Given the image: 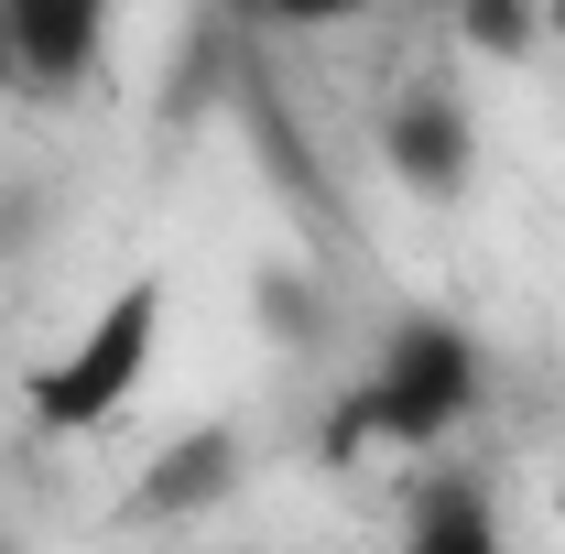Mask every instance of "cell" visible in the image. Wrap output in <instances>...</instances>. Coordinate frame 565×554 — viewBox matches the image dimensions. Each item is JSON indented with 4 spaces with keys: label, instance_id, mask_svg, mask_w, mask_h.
I'll return each mask as SVG.
<instances>
[{
    "label": "cell",
    "instance_id": "1",
    "mask_svg": "<svg viewBox=\"0 0 565 554\" xmlns=\"http://www.w3.org/2000/svg\"><path fill=\"white\" fill-rule=\"evenodd\" d=\"M479 403H490V348L457 316H392L381 348H370V370L327 414V468H359L370 446L435 457V446H457L479 424Z\"/></svg>",
    "mask_w": 565,
    "mask_h": 554
},
{
    "label": "cell",
    "instance_id": "2",
    "mask_svg": "<svg viewBox=\"0 0 565 554\" xmlns=\"http://www.w3.org/2000/svg\"><path fill=\"white\" fill-rule=\"evenodd\" d=\"M152 348H163V283L131 273L66 348H55V359H44V370H33V381H22L33 435H98V424L152 381Z\"/></svg>",
    "mask_w": 565,
    "mask_h": 554
},
{
    "label": "cell",
    "instance_id": "3",
    "mask_svg": "<svg viewBox=\"0 0 565 554\" xmlns=\"http://www.w3.org/2000/svg\"><path fill=\"white\" fill-rule=\"evenodd\" d=\"M381 174L424 196V207H457L468 185H479V109L446 87V76H424L403 87L392 109H381Z\"/></svg>",
    "mask_w": 565,
    "mask_h": 554
},
{
    "label": "cell",
    "instance_id": "4",
    "mask_svg": "<svg viewBox=\"0 0 565 554\" xmlns=\"http://www.w3.org/2000/svg\"><path fill=\"white\" fill-rule=\"evenodd\" d=\"M120 0H0V87L22 98H76L109 55Z\"/></svg>",
    "mask_w": 565,
    "mask_h": 554
},
{
    "label": "cell",
    "instance_id": "5",
    "mask_svg": "<svg viewBox=\"0 0 565 554\" xmlns=\"http://www.w3.org/2000/svg\"><path fill=\"white\" fill-rule=\"evenodd\" d=\"M239 479H250L239 424H196V435H174V446L131 479V500H120V511H131V522H152V533H163V522H207V511H228V500H239Z\"/></svg>",
    "mask_w": 565,
    "mask_h": 554
},
{
    "label": "cell",
    "instance_id": "6",
    "mask_svg": "<svg viewBox=\"0 0 565 554\" xmlns=\"http://www.w3.org/2000/svg\"><path fill=\"white\" fill-rule=\"evenodd\" d=\"M392 554H511L490 479H479V468H424V479L403 489V544Z\"/></svg>",
    "mask_w": 565,
    "mask_h": 554
},
{
    "label": "cell",
    "instance_id": "7",
    "mask_svg": "<svg viewBox=\"0 0 565 554\" xmlns=\"http://www.w3.org/2000/svg\"><path fill=\"white\" fill-rule=\"evenodd\" d=\"M446 22H457V44L490 55V66H522V55L544 44V0H446Z\"/></svg>",
    "mask_w": 565,
    "mask_h": 554
},
{
    "label": "cell",
    "instance_id": "8",
    "mask_svg": "<svg viewBox=\"0 0 565 554\" xmlns=\"http://www.w3.org/2000/svg\"><path fill=\"white\" fill-rule=\"evenodd\" d=\"M250 33H338V22H359V11H381V0H228Z\"/></svg>",
    "mask_w": 565,
    "mask_h": 554
},
{
    "label": "cell",
    "instance_id": "9",
    "mask_svg": "<svg viewBox=\"0 0 565 554\" xmlns=\"http://www.w3.org/2000/svg\"><path fill=\"white\" fill-rule=\"evenodd\" d=\"M544 44H565V0H544Z\"/></svg>",
    "mask_w": 565,
    "mask_h": 554
},
{
    "label": "cell",
    "instance_id": "10",
    "mask_svg": "<svg viewBox=\"0 0 565 554\" xmlns=\"http://www.w3.org/2000/svg\"><path fill=\"white\" fill-rule=\"evenodd\" d=\"M555 522H565V489H555Z\"/></svg>",
    "mask_w": 565,
    "mask_h": 554
},
{
    "label": "cell",
    "instance_id": "11",
    "mask_svg": "<svg viewBox=\"0 0 565 554\" xmlns=\"http://www.w3.org/2000/svg\"><path fill=\"white\" fill-rule=\"evenodd\" d=\"M0 554H11V544H0Z\"/></svg>",
    "mask_w": 565,
    "mask_h": 554
}]
</instances>
